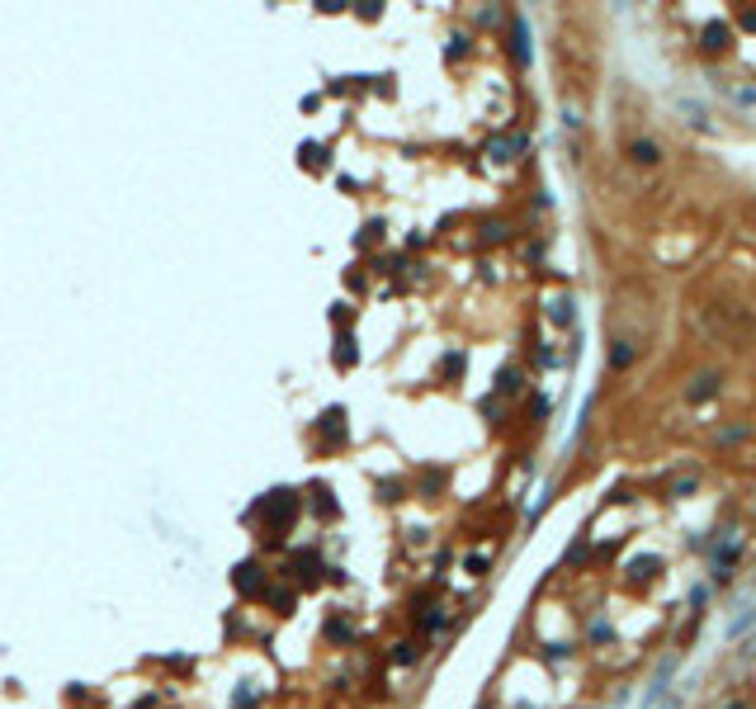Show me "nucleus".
<instances>
[{
	"label": "nucleus",
	"instance_id": "nucleus-1",
	"mask_svg": "<svg viewBox=\"0 0 756 709\" xmlns=\"http://www.w3.org/2000/svg\"><path fill=\"white\" fill-rule=\"evenodd\" d=\"M236 591H246V596H260V591H265V567H260V563L236 567Z\"/></svg>",
	"mask_w": 756,
	"mask_h": 709
},
{
	"label": "nucleus",
	"instance_id": "nucleus-2",
	"mask_svg": "<svg viewBox=\"0 0 756 709\" xmlns=\"http://www.w3.org/2000/svg\"><path fill=\"white\" fill-rule=\"evenodd\" d=\"M671 672H676V662H662V672H657V681L647 686L643 705H657V700H662V691H666V681H671Z\"/></svg>",
	"mask_w": 756,
	"mask_h": 709
},
{
	"label": "nucleus",
	"instance_id": "nucleus-3",
	"mask_svg": "<svg viewBox=\"0 0 756 709\" xmlns=\"http://www.w3.org/2000/svg\"><path fill=\"white\" fill-rule=\"evenodd\" d=\"M633 161L652 166V161H657V147H652V142H633Z\"/></svg>",
	"mask_w": 756,
	"mask_h": 709
},
{
	"label": "nucleus",
	"instance_id": "nucleus-4",
	"mask_svg": "<svg viewBox=\"0 0 756 709\" xmlns=\"http://www.w3.org/2000/svg\"><path fill=\"white\" fill-rule=\"evenodd\" d=\"M714 393V374H705V378H695V388H690V397L695 402H705V397Z\"/></svg>",
	"mask_w": 756,
	"mask_h": 709
},
{
	"label": "nucleus",
	"instance_id": "nucleus-5",
	"mask_svg": "<svg viewBox=\"0 0 756 709\" xmlns=\"http://www.w3.org/2000/svg\"><path fill=\"white\" fill-rule=\"evenodd\" d=\"M255 700H260V695H255V691H246V686H236V695H232V705H236V709H251Z\"/></svg>",
	"mask_w": 756,
	"mask_h": 709
},
{
	"label": "nucleus",
	"instance_id": "nucleus-6",
	"mask_svg": "<svg viewBox=\"0 0 756 709\" xmlns=\"http://www.w3.org/2000/svg\"><path fill=\"white\" fill-rule=\"evenodd\" d=\"M516 57L530 62V43H525V24H520V19H516Z\"/></svg>",
	"mask_w": 756,
	"mask_h": 709
},
{
	"label": "nucleus",
	"instance_id": "nucleus-7",
	"mask_svg": "<svg viewBox=\"0 0 756 709\" xmlns=\"http://www.w3.org/2000/svg\"><path fill=\"white\" fill-rule=\"evenodd\" d=\"M411 658H416V648H411V643H402V648L393 653V662H411Z\"/></svg>",
	"mask_w": 756,
	"mask_h": 709
},
{
	"label": "nucleus",
	"instance_id": "nucleus-8",
	"mask_svg": "<svg viewBox=\"0 0 756 709\" xmlns=\"http://www.w3.org/2000/svg\"><path fill=\"white\" fill-rule=\"evenodd\" d=\"M728 709H742V705H728Z\"/></svg>",
	"mask_w": 756,
	"mask_h": 709
},
{
	"label": "nucleus",
	"instance_id": "nucleus-9",
	"mask_svg": "<svg viewBox=\"0 0 756 709\" xmlns=\"http://www.w3.org/2000/svg\"><path fill=\"white\" fill-rule=\"evenodd\" d=\"M520 709H525V705H520Z\"/></svg>",
	"mask_w": 756,
	"mask_h": 709
}]
</instances>
